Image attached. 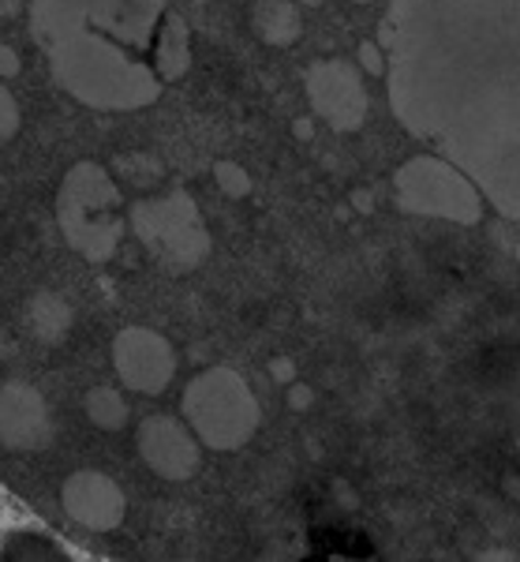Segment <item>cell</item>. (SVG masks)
<instances>
[{
	"mask_svg": "<svg viewBox=\"0 0 520 562\" xmlns=\"http://www.w3.org/2000/svg\"><path fill=\"white\" fill-rule=\"evenodd\" d=\"M166 23V0H31V31L53 83L90 109H143L161 98L146 60Z\"/></svg>",
	"mask_w": 520,
	"mask_h": 562,
	"instance_id": "cell-2",
	"label": "cell"
},
{
	"mask_svg": "<svg viewBox=\"0 0 520 562\" xmlns=\"http://www.w3.org/2000/svg\"><path fill=\"white\" fill-rule=\"evenodd\" d=\"M517 262H520V244H517Z\"/></svg>",
	"mask_w": 520,
	"mask_h": 562,
	"instance_id": "cell-25",
	"label": "cell"
},
{
	"mask_svg": "<svg viewBox=\"0 0 520 562\" xmlns=\"http://www.w3.org/2000/svg\"><path fill=\"white\" fill-rule=\"evenodd\" d=\"M292 128H296L299 139H312V121H296V124H292Z\"/></svg>",
	"mask_w": 520,
	"mask_h": 562,
	"instance_id": "cell-23",
	"label": "cell"
},
{
	"mask_svg": "<svg viewBox=\"0 0 520 562\" xmlns=\"http://www.w3.org/2000/svg\"><path fill=\"white\" fill-rule=\"evenodd\" d=\"M270 375H273V383H292V379H296V364H292L289 357H278V360H270Z\"/></svg>",
	"mask_w": 520,
	"mask_h": 562,
	"instance_id": "cell-22",
	"label": "cell"
},
{
	"mask_svg": "<svg viewBox=\"0 0 520 562\" xmlns=\"http://www.w3.org/2000/svg\"><path fill=\"white\" fill-rule=\"evenodd\" d=\"M214 180H217V188H222V192L229 195V199L251 195V177H248V169L236 166V161H217V166H214Z\"/></svg>",
	"mask_w": 520,
	"mask_h": 562,
	"instance_id": "cell-16",
	"label": "cell"
},
{
	"mask_svg": "<svg viewBox=\"0 0 520 562\" xmlns=\"http://www.w3.org/2000/svg\"><path fill=\"white\" fill-rule=\"evenodd\" d=\"M191 65V34H188V23L180 20L177 12L166 15L158 31V45H154V71L166 79H180Z\"/></svg>",
	"mask_w": 520,
	"mask_h": 562,
	"instance_id": "cell-13",
	"label": "cell"
},
{
	"mask_svg": "<svg viewBox=\"0 0 520 562\" xmlns=\"http://www.w3.org/2000/svg\"><path fill=\"white\" fill-rule=\"evenodd\" d=\"M382 49L400 128L520 217V0H389Z\"/></svg>",
	"mask_w": 520,
	"mask_h": 562,
	"instance_id": "cell-1",
	"label": "cell"
},
{
	"mask_svg": "<svg viewBox=\"0 0 520 562\" xmlns=\"http://www.w3.org/2000/svg\"><path fill=\"white\" fill-rule=\"evenodd\" d=\"M251 26L267 45H292L304 31V20H299V8L292 0H255Z\"/></svg>",
	"mask_w": 520,
	"mask_h": 562,
	"instance_id": "cell-12",
	"label": "cell"
},
{
	"mask_svg": "<svg viewBox=\"0 0 520 562\" xmlns=\"http://www.w3.org/2000/svg\"><path fill=\"white\" fill-rule=\"evenodd\" d=\"M113 368L135 394H161L177 375V352L166 334L150 326H127L113 341Z\"/></svg>",
	"mask_w": 520,
	"mask_h": 562,
	"instance_id": "cell-8",
	"label": "cell"
},
{
	"mask_svg": "<svg viewBox=\"0 0 520 562\" xmlns=\"http://www.w3.org/2000/svg\"><path fill=\"white\" fill-rule=\"evenodd\" d=\"M355 4H368V0H355Z\"/></svg>",
	"mask_w": 520,
	"mask_h": 562,
	"instance_id": "cell-26",
	"label": "cell"
},
{
	"mask_svg": "<svg viewBox=\"0 0 520 562\" xmlns=\"http://www.w3.org/2000/svg\"><path fill=\"white\" fill-rule=\"evenodd\" d=\"M132 229L143 240V248L158 262H166L169 270H177V274L195 270L210 251V233L203 217H199V206L184 192L135 203Z\"/></svg>",
	"mask_w": 520,
	"mask_h": 562,
	"instance_id": "cell-6",
	"label": "cell"
},
{
	"mask_svg": "<svg viewBox=\"0 0 520 562\" xmlns=\"http://www.w3.org/2000/svg\"><path fill=\"white\" fill-rule=\"evenodd\" d=\"M121 188L98 161H79L68 169L57 192V225L68 248L87 262H105L121 248L124 222L116 214Z\"/></svg>",
	"mask_w": 520,
	"mask_h": 562,
	"instance_id": "cell-3",
	"label": "cell"
},
{
	"mask_svg": "<svg viewBox=\"0 0 520 562\" xmlns=\"http://www.w3.org/2000/svg\"><path fill=\"white\" fill-rule=\"evenodd\" d=\"M26 326H31V334L45 346H57L64 341V334H68L71 326V307L60 301V296L53 293H38L26 307Z\"/></svg>",
	"mask_w": 520,
	"mask_h": 562,
	"instance_id": "cell-14",
	"label": "cell"
},
{
	"mask_svg": "<svg viewBox=\"0 0 520 562\" xmlns=\"http://www.w3.org/2000/svg\"><path fill=\"white\" fill-rule=\"evenodd\" d=\"M307 102L334 132H355L368 116V90L349 60H315L307 68Z\"/></svg>",
	"mask_w": 520,
	"mask_h": 562,
	"instance_id": "cell-7",
	"label": "cell"
},
{
	"mask_svg": "<svg viewBox=\"0 0 520 562\" xmlns=\"http://www.w3.org/2000/svg\"><path fill=\"white\" fill-rule=\"evenodd\" d=\"M135 447L146 469H154L161 480H188L199 469V439L172 416H146L135 431Z\"/></svg>",
	"mask_w": 520,
	"mask_h": 562,
	"instance_id": "cell-9",
	"label": "cell"
},
{
	"mask_svg": "<svg viewBox=\"0 0 520 562\" xmlns=\"http://www.w3.org/2000/svg\"><path fill=\"white\" fill-rule=\"evenodd\" d=\"M299 4H307V8H315V4H323V0H299Z\"/></svg>",
	"mask_w": 520,
	"mask_h": 562,
	"instance_id": "cell-24",
	"label": "cell"
},
{
	"mask_svg": "<svg viewBox=\"0 0 520 562\" xmlns=\"http://www.w3.org/2000/svg\"><path fill=\"white\" fill-rule=\"evenodd\" d=\"M60 503L68 510V518L76 525H83L90 532H109L124 521V492L113 476L98 473V469H79L64 480L60 487Z\"/></svg>",
	"mask_w": 520,
	"mask_h": 562,
	"instance_id": "cell-11",
	"label": "cell"
},
{
	"mask_svg": "<svg viewBox=\"0 0 520 562\" xmlns=\"http://www.w3.org/2000/svg\"><path fill=\"white\" fill-rule=\"evenodd\" d=\"M315 405V390L307 383H289V409L292 413H304Z\"/></svg>",
	"mask_w": 520,
	"mask_h": 562,
	"instance_id": "cell-20",
	"label": "cell"
},
{
	"mask_svg": "<svg viewBox=\"0 0 520 562\" xmlns=\"http://www.w3.org/2000/svg\"><path fill=\"white\" fill-rule=\"evenodd\" d=\"M20 124H23L20 102H15L12 90L0 83V147H4V143H12L15 135H20Z\"/></svg>",
	"mask_w": 520,
	"mask_h": 562,
	"instance_id": "cell-18",
	"label": "cell"
},
{
	"mask_svg": "<svg viewBox=\"0 0 520 562\" xmlns=\"http://www.w3.org/2000/svg\"><path fill=\"white\" fill-rule=\"evenodd\" d=\"M184 420L206 450H240L259 431V397L233 368H206L184 390Z\"/></svg>",
	"mask_w": 520,
	"mask_h": 562,
	"instance_id": "cell-4",
	"label": "cell"
},
{
	"mask_svg": "<svg viewBox=\"0 0 520 562\" xmlns=\"http://www.w3.org/2000/svg\"><path fill=\"white\" fill-rule=\"evenodd\" d=\"M87 420L102 431H121L127 424V397L113 386H94L83 402Z\"/></svg>",
	"mask_w": 520,
	"mask_h": 562,
	"instance_id": "cell-15",
	"label": "cell"
},
{
	"mask_svg": "<svg viewBox=\"0 0 520 562\" xmlns=\"http://www.w3.org/2000/svg\"><path fill=\"white\" fill-rule=\"evenodd\" d=\"M20 76V53L12 45H0V79H12Z\"/></svg>",
	"mask_w": 520,
	"mask_h": 562,
	"instance_id": "cell-21",
	"label": "cell"
},
{
	"mask_svg": "<svg viewBox=\"0 0 520 562\" xmlns=\"http://www.w3.org/2000/svg\"><path fill=\"white\" fill-rule=\"evenodd\" d=\"M360 68L368 76H386V49L378 42H363L360 45Z\"/></svg>",
	"mask_w": 520,
	"mask_h": 562,
	"instance_id": "cell-19",
	"label": "cell"
},
{
	"mask_svg": "<svg viewBox=\"0 0 520 562\" xmlns=\"http://www.w3.org/2000/svg\"><path fill=\"white\" fill-rule=\"evenodd\" d=\"M394 192L405 214L445 217L457 225H476L483 217L479 188L453 161L434 158V154H419V158L405 161L394 177Z\"/></svg>",
	"mask_w": 520,
	"mask_h": 562,
	"instance_id": "cell-5",
	"label": "cell"
},
{
	"mask_svg": "<svg viewBox=\"0 0 520 562\" xmlns=\"http://www.w3.org/2000/svg\"><path fill=\"white\" fill-rule=\"evenodd\" d=\"M42 537H12L4 543V559H68L57 543H38Z\"/></svg>",
	"mask_w": 520,
	"mask_h": 562,
	"instance_id": "cell-17",
	"label": "cell"
},
{
	"mask_svg": "<svg viewBox=\"0 0 520 562\" xmlns=\"http://www.w3.org/2000/svg\"><path fill=\"white\" fill-rule=\"evenodd\" d=\"M53 439L49 405L34 386L4 383L0 386V447L15 454H34L45 450Z\"/></svg>",
	"mask_w": 520,
	"mask_h": 562,
	"instance_id": "cell-10",
	"label": "cell"
}]
</instances>
